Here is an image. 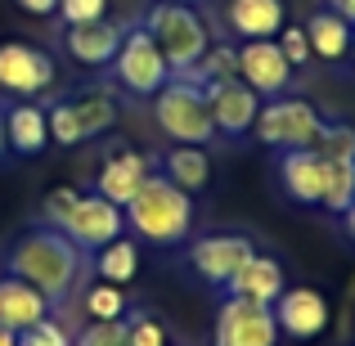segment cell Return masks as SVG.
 Returning a JSON list of instances; mask_svg holds the SVG:
<instances>
[{"label": "cell", "mask_w": 355, "mask_h": 346, "mask_svg": "<svg viewBox=\"0 0 355 346\" xmlns=\"http://www.w3.org/2000/svg\"><path fill=\"white\" fill-rule=\"evenodd\" d=\"M5 275L23 279V284L41 288L50 302L72 293V284L81 279V248L68 239L59 225H45V230H27L14 239L5 257Z\"/></svg>", "instance_id": "obj_1"}, {"label": "cell", "mask_w": 355, "mask_h": 346, "mask_svg": "<svg viewBox=\"0 0 355 346\" xmlns=\"http://www.w3.org/2000/svg\"><path fill=\"white\" fill-rule=\"evenodd\" d=\"M126 225L139 234L144 243H162V248H175V243L189 239L193 225V193L175 189L166 175H153L139 184V193L121 207Z\"/></svg>", "instance_id": "obj_2"}, {"label": "cell", "mask_w": 355, "mask_h": 346, "mask_svg": "<svg viewBox=\"0 0 355 346\" xmlns=\"http://www.w3.org/2000/svg\"><path fill=\"white\" fill-rule=\"evenodd\" d=\"M153 121H157V130H162L166 139H175V144H207V139L216 135L207 90H202L193 77H184V72H175V77L153 95Z\"/></svg>", "instance_id": "obj_3"}, {"label": "cell", "mask_w": 355, "mask_h": 346, "mask_svg": "<svg viewBox=\"0 0 355 346\" xmlns=\"http://www.w3.org/2000/svg\"><path fill=\"white\" fill-rule=\"evenodd\" d=\"M144 32L157 41V50H162L171 77H175V72L198 68V59L207 54V45H211L207 23L193 14V5H175V0H157V5L148 9V14H144Z\"/></svg>", "instance_id": "obj_4"}, {"label": "cell", "mask_w": 355, "mask_h": 346, "mask_svg": "<svg viewBox=\"0 0 355 346\" xmlns=\"http://www.w3.org/2000/svg\"><path fill=\"white\" fill-rule=\"evenodd\" d=\"M252 130H257L261 144L284 148V153L288 148H315V139H320V130H324V117H320V108L306 104V99L279 95V99H270V104H261Z\"/></svg>", "instance_id": "obj_5"}, {"label": "cell", "mask_w": 355, "mask_h": 346, "mask_svg": "<svg viewBox=\"0 0 355 346\" xmlns=\"http://www.w3.org/2000/svg\"><path fill=\"white\" fill-rule=\"evenodd\" d=\"M108 68H113V77H117L121 90H130V95H148V99L171 81V68H166L157 41L144 32V23L126 27V36H121V45H117V54H113Z\"/></svg>", "instance_id": "obj_6"}, {"label": "cell", "mask_w": 355, "mask_h": 346, "mask_svg": "<svg viewBox=\"0 0 355 346\" xmlns=\"http://www.w3.org/2000/svg\"><path fill=\"white\" fill-rule=\"evenodd\" d=\"M54 59L41 50V45H27V41H5L0 45V90L18 99H36L54 86Z\"/></svg>", "instance_id": "obj_7"}, {"label": "cell", "mask_w": 355, "mask_h": 346, "mask_svg": "<svg viewBox=\"0 0 355 346\" xmlns=\"http://www.w3.org/2000/svg\"><path fill=\"white\" fill-rule=\"evenodd\" d=\"M216 346H279V324L270 306L230 297L216 311Z\"/></svg>", "instance_id": "obj_8"}, {"label": "cell", "mask_w": 355, "mask_h": 346, "mask_svg": "<svg viewBox=\"0 0 355 346\" xmlns=\"http://www.w3.org/2000/svg\"><path fill=\"white\" fill-rule=\"evenodd\" d=\"M59 230L68 234V239L77 243L81 252H99L104 243L121 239V230H126V216H121V207H117V202L99 198V193H81L77 211H72V216L63 220Z\"/></svg>", "instance_id": "obj_9"}, {"label": "cell", "mask_w": 355, "mask_h": 346, "mask_svg": "<svg viewBox=\"0 0 355 346\" xmlns=\"http://www.w3.org/2000/svg\"><path fill=\"white\" fill-rule=\"evenodd\" d=\"M239 81L261 99H279L293 81V63L284 59L279 41H243L239 45Z\"/></svg>", "instance_id": "obj_10"}, {"label": "cell", "mask_w": 355, "mask_h": 346, "mask_svg": "<svg viewBox=\"0 0 355 346\" xmlns=\"http://www.w3.org/2000/svg\"><path fill=\"white\" fill-rule=\"evenodd\" d=\"M252 239L248 234H207V239H193L189 243V266L202 284H220L225 288L234 279V270L252 257Z\"/></svg>", "instance_id": "obj_11"}, {"label": "cell", "mask_w": 355, "mask_h": 346, "mask_svg": "<svg viewBox=\"0 0 355 346\" xmlns=\"http://www.w3.org/2000/svg\"><path fill=\"white\" fill-rule=\"evenodd\" d=\"M270 311H275L279 333H284V338H297V342L324 338V329H329V297H324L320 288H284Z\"/></svg>", "instance_id": "obj_12"}, {"label": "cell", "mask_w": 355, "mask_h": 346, "mask_svg": "<svg viewBox=\"0 0 355 346\" xmlns=\"http://www.w3.org/2000/svg\"><path fill=\"white\" fill-rule=\"evenodd\" d=\"M207 90V104H211V121H216L220 135H248L252 121L261 113V95L257 90H248L243 81H211Z\"/></svg>", "instance_id": "obj_13"}, {"label": "cell", "mask_w": 355, "mask_h": 346, "mask_svg": "<svg viewBox=\"0 0 355 346\" xmlns=\"http://www.w3.org/2000/svg\"><path fill=\"white\" fill-rule=\"evenodd\" d=\"M279 180H284V189H288L293 202L320 207L324 202V184H329V162H324L315 148H288L284 166H279Z\"/></svg>", "instance_id": "obj_14"}, {"label": "cell", "mask_w": 355, "mask_h": 346, "mask_svg": "<svg viewBox=\"0 0 355 346\" xmlns=\"http://www.w3.org/2000/svg\"><path fill=\"white\" fill-rule=\"evenodd\" d=\"M225 23L243 41H275L288 23L284 0H225Z\"/></svg>", "instance_id": "obj_15"}, {"label": "cell", "mask_w": 355, "mask_h": 346, "mask_svg": "<svg viewBox=\"0 0 355 346\" xmlns=\"http://www.w3.org/2000/svg\"><path fill=\"white\" fill-rule=\"evenodd\" d=\"M230 297H243V302H257V306H275L279 293H284V266H279L275 257H266V252H252L248 261L234 270V279H230Z\"/></svg>", "instance_id": "obj_16"}, {"label": "cell", "mask_w": 355, "mask_h": 346, "mask_svg": "<svg viewBox=\"0 0 355 346\" xmlns=\"http://www.w3.org/2000/svg\"><path fill=\"white\" fill-rule=\"evenodd\" d=\"M121 36H126V27L113 23V18H95V23H77L68 27V54L77 63H86V68H108L121 45Z\"/></svg>", "instance_id": "obj_17"}, {"label": "cell", "mask_w": 355, "mask_h": 346, "mask_svg": "<svg viewBox=\"0 0 355 346\" xmlns=\"http://www.w3.org/2000/svg\"><path fill=\"white\" fill-rule=\"evenodd\" d=\"M144 180H148V157L135 153V148H117V153L104 162V171H99V180H95L99 189L95 193L108 198V202H117V207H126Z\"/></svg>", "instance_id": "obj_18"}, {"label": "cell", "mask_w": 355, "mask_h": 346, "mask_svg": "<svg viewBox=\"0 0 355 346\" xmlns=\"http://www.w3.org/2000/svg\"><path fill=\"white\" fill-rule=\"evenodd\" d=\"M45 315H50V297H45L41 288L23 284V279H14V275H0V329L23 333L27 324L45 320Z\"/></svg>", "instance_id": "obj_19"}, {"label": "cell", "mask_w": 355, "mask_h": 346, "mask_svg": "<svg viewBox=\"0 0 355 346\" xmlns=\"http://www.w3.org/2000/svg\"><path fill=\"white\" fill-rule=\"evenodd\" d=\"M50 144V121H45V108H36L32 99L5 108V148L18 157H36Z\"/></svg>", "instance_id": "obj_20"}, {"label": "cell", "mask_w": 355, "mask_h": 346, "mask_svg": "<svg viewBox=\"0 0 355 346\" xmlns=\"http://www.w3.org/2000/svg\"><path fill=\"white\" fill-rule=\"evenodd\" d=\"M302 27H306V41H311V59H324V63L351 59V23L342 14H333L329 5L315 9Z\"/></svg>", "instance_id": "obj_21"}, {"label": "cell", "mask_w": 355, "mask_h": 346, "mask_svg": "<svg viewBox=\"0 0 355 346\" xmlns=\"http://www.w3.org/2000/svg\"><path fill=\"white\" fill-rule=\"evenodd\" d=\"M162 175L184 193H198L211 184V157L202 144H175L162 153Z\"/></svg>", "instance_id": "obj_22"}, {"label": "cell", "mask_w": 355, "mask_h": 346, "mask_svg": "<svg viewBox=\"0 0 355 346\" xmlns=\"http://www.w3.org/2000/svg\"><path fill=\"white\" fill-rule=\"evenodd\" d=\"M68 104H72V113H77V126H81L86 139H95V135H104V130L117 126V99L108 95V90H81Z\"/></svg>", "instance_id": "obj_23"}, {"label": "cell", "mask_w": 355, "mask_h": 346, "mask_svg": "<svg viewBox=\"0 0 355 346\" xmlns=\"http://www.w3.org/2000/svg\"><path fill=\"white\" fill-rule=\"evenodd\" d=\"M95 270H99V279L104 284H130V279L139 275V243H130V239H113V243H104L99 248V257H95Z\"/></svg>", "instance_id": "obj_24"}, {"label": "cell", "mask_w": 355, "mask_h": 346, "mask_svg": "<svg viewBox=\"0 0 355 346\" xmlns=\"http://www.w3.org/2000/svg\"><path fill=\"white\" fill-rule=\"evenodd\" d=\"M184 77H193L198 86H211V81H234L239 77V45H207V54L198 59V68H189Z\"/></svg>", "instance_id": "obj_25"}, {"label": "cell", "mask_w": 355, "mask_h": 346, "mask_svg": "<svg viewBox=\"0 0 355 346\" xmlns=\"http://www.w3.org/2000/svg\"><path fill=\"white\" fill-rule=\"evenodd\" d=\"M355 202V162H329V184H324V202L333 216H342Z\"/></svg>", "instance_id": "obj_26"}, {"label": "cell", "mask_w": 355, "mask_h": 346, "mask_svg": "<svg viewBox=\"0 0 355 346\" xmlns=\"http://www.w3.org/2000/svg\"><path fill=\"white\" fill-rule=\"evenodd\" d=\"M315 153L324 162H355V126H347V121H324L320 139H315Z\"/></svg>", "instance_id": "obj_27"}, {"label": "cell", "mask_w": 355, "mask_h": 346, "mask_svg": "<svg viewBox=\"0 0 355 346\" xmlns=\"http://www.w3.org/2000/svg\"><path fill=\"white\" fill-rule=\"evenodd\" d=\"M45 121H50V144H63V148L86 144V135H81L77 113H72L68 99H63V104H54V108H45Z\"/></svg>", "instance_id": "obj_28"}, {"label": "cell", "mask_w": 355, "mask_h": 346, "mask_svg": "<svg viewBox=\"0 0 355 346\" xmlns=\"http://www.w3.org/2000/svg\"><path fill=\"white\" fill-rule=\"evenodd\" d=\"M86 315L90 320H121L126 315V293L117 284H99L86 293Z\"/></svg>", "instance_id": "obj_29"}, {"label": "cell", "mask_w": 355, "mask_h": 346, "mask_svg": "<svg viewBox=\"0 0 355 346\" xmlns=\"http://www.w3.org/2000/svg\"><path fill=\"white\" fill-rule=\"evenodd\" d=\"M14 346H72L68 338V329H63L59 320H36V324H27L23 333H14Z\"/></svg>", "instance_id": "obj_30"}, {"label": "cell", "mask_w": 355, "mask_h": 346, "mask_svg": "<svg viewBox=\"0 0 355 346\" xmlns=\"http://www.w3.org/2000/svg\"><path fill=\"white\" fill-rule=\"evenodd\" d=\"M72 346H126V324L121 320H90V329Z\"/></svg>", "instance_id": "obj_31"}, {"label": "cell", "mask_w": 355, "mask_h": 346, "mask_svg": "<svg viewBox=\"0 0 355 346\" xmlns=\"http://www.w3.org/2000/svg\"><path fill=\"white\" fill-rule=\"evenodd\" d=\"M77 202H81V189H72V184H59V189H50L45 193V220H50V225H63V220L72 216V211H77Z\"/></svg>", "instance_id": "obj_32"}, {"label": "cell", "mask_w": 355, "mask_h": 346, "mask_svg": "<svg viewBox=\"0 0 355 346\" xmlns=\"http://www.w3.org/2000/svg\"><path fill=\"white\" fill-rule=\"evenodd\" d=\"M59 18L63 27L95 23V18H108V0H59Z\"/></svg>", "instance_id": "obj_33"}, {"label": "cell", "mask_w": 355, "mask_h": 346, "mask_svg": "<svg viewBox=\"0 0 355 346\" xmlns=\"http://www.w3.org/2000/svg\"><path fill=\"white\" fill-rule=\"evenodd\" d=\"M126 346H166V329L153 320V315H130Z\"/></svg>", "instance_id": "obj_34"}, {"label": "cell", "mask_w": 355, "mask_h": 346, "mask_svg": "<svg viewBox=\"0 0 355 346\" xmlns=\"http://www.w3.org/2000/svg\"><path fill=\"white\" fill-rule=\"evenodd\" d=\"M279 50H284V59L293 63V68L311 63V41H306V27L284 23V32H279Z\"/></svg>", "instance_id": "obj_35"}, {"label": "cell", "mask_w": 355, "mask_h": 346, "mask_svg": "<svg viewBox=\"0 0 355 346\" xmlns=\"http://www.w3.org/2000/svg\"><path fill=\"white\" fill-rule=\"evenodd\" d=\"M23 14H32V18H54L59 14V0H14Z\"/></svg>", "instance_id": "obj_36"}, {"label": "cell", "mask_w": 355, "mask_h": 346, "mask_svg": "<svg viewBox=\"0 0 355 346\" xmlns=\"http://www.w3.org/2000/svg\"><path fill=\"white\" fill-rule=\"evenodd\" d=\"M329 9H333V14H342L347 23H355V0H329Z\"/></svg>", "instance_id": "obj_37"}, {"label": "cell", "mask_w": 355, "mask_h": 346, "mask_svg": "<svg viewBox=\"0 0 355 346\" xmlns=\"http://www.w3.org/2000/svg\"><path fill=\"white\" fill-rule=\"evenodd\" d=\"M342 225H347V234H351V239H355V202H351L347 211H342Z\"/></svg>", "instance_id": "obj_38"}, {"label": "cell", "mask_w": 355, "mask_h": 346, "mask_svg": "<svg viewBox=\"0 0 355 346\" xmlns=\"http://www.w3.org/2000/svg\"><path fill=\"white\" fill-rule=\"evenodd\" d=\"M0 346H14V333L9 329H0Z\"/></svg>", "instance_id": "obj_39"}, {"label": "cell", "mask_w": 355, "mask_h": 346, "mask_svg": "<svg viewBox=\"0 0 355 346\" xmlns=\"http://www.w3.org/2000/svg\"><path fill=\"white\" fill-rule=\"evenodd\" d=\"M0 153H5V108H0Z\"/></svg>", "instance_id": "obj_40"}, {"label": "cell", "mask_w": 355, "mask_h": 346, "mask_svg": "<svg viewBox=\"0 0 355 346\" xmlns=\"http://www.w3.org/2000/svg\"><path fill=\"white\" fill-rule=\"evenodd\" d=\"M351 59H355V23H351Z\"/></svg>", "instance_id": "obj_41"}, {"label": "cell", "mask_w": 355, "mask_h": 346, "mask_svg": "<svg viewBox=\"0 0 355 346\" xmlns=\"http://www.w3.org/2000/svg\"><path fill=\"white\" fill-rule=\"evenodd\" d=\"M175 5H193V0H175Z\"/></svg>", "instance_id": "obj_42"}]
</instances>
